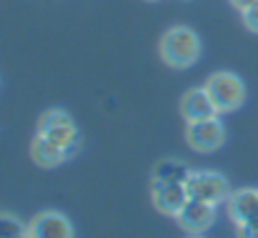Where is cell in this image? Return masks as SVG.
Returning <instances> with one entry per match:
<instances>
[{"label": "cell", "mask_w": 258, "mask_h": 238, "mask_svg": "<svg viewBox=\"0 0 258 238\" xmlns=\"http://www.w3.org/2000/svg\"><path fill=\"white\" fill-rule=\"evenodd\" d=\"M161 58L171 68H190L201 58V38L188 25H173L161 38Z\"/></svg>", "instance_id": "cell-1"}, {"label": "cell", "mask_w": 258, "mask_h": 238, "mask_svg": "<svg viewBox=\"0 0 258 238\" xmlns=\"http://www.w3.org/2000/svg\"><path fill=\"white\" fill-rule=\"evenodd\" d=\"M231 3H233V8H236V10H241V13H243V10H248L251 5H256L258 0H231Z\"/></svg>", "instance_id": "cell-16"}, {"label": "cell", "mask_w": 258, "mask_h": 238, "mask_svg": "<svg viewBox=\"0 0 258 238\" xmlns=\"http://www.w3.org/2000/svg\"><path fill=\"white\" fill-rule=\"evenodd\" d=\"M30 158L35 160L40 168H55V165H60V163L68 160V153H66L63 146H58L48 136L35 133V138L30 143Z\"/></svg>", "instance_id": "cell-11"}, {"label": "cell", "mask_w": 258, "mask_h": 238, "mask_svg": "<svg viewBox=\"0 0 258 238\" xmlns=\"http://www.w3.org/2000/svg\"><path fill=\"white\" fill-rule=\"evenodd\" d=\"M38 133H43V136H48L50 141H55L58 146H63L66 153H68V158H73V156L81 151L78 126H76V121H73L66 110H60V108H50V110H45V113L40 115V121H38Z\"/></svg>", "instance_id": "cell-2"}, {"label": "cell", "mask_w": 258, "mask_h": 238, "mask_svg": "<svg viewBox=\"0 0 258 238\" xmlns=\"http://www.w3.org/2000/svg\"><path fill=\"white\" fill-rule=\"evenodd\" d=\"M185 141L196 153H213L226 143V128L218 115L203 118V121H190L185 126Z\"/></svg>", "instance_id": "cell-5"}, {"label": "cell", "mask_w": 258, "mask_h": 238, "mask_svg": "<svg viewBox=\"0 0 258 238\" xmlns=\"http://www.w3.org/2000/svg\"><path fill=\"white\" fill-rule=\"evenodd\" d=\"M28 231L33 238H76L73 223L60 211H43L33 221H28Z\"/></svg>", "instance_id": "cell-8"}, {"label": "cell", "mask_w": 258, "mask_h": 238, "mask_svg": "<svg viewBox=\"0 0 258 238\" xmlns=\"http://www.w3.org/2000/svg\"><path fill=\"white\" fill-rule=\"evenodd\" d=\"M258 208V188H238L233 191L228 198H226V211H228V218L238 226L248 223L253 218Z\"/></svg>", "instance_id": "cell-10"}, {"label": "cell", "mask_w": 258, "mask_h": 238, "mask_svg": "<svg viewBox=\"0 0 258 238\" xmlns=\"http://www.w3.org/2000/svg\"><path fill=\"white\" fill-rule=\"evenodd\" d=\"M218 218V206L216 203H206V201H188L183 206V211L175 216L178 226L185 233H206Z\"/></svg>", "instance_id": "cell-7"}, {"label": "cell", "mask_w": 258, "mask_h": 238, "mask_svg": "<svg viewBox=\"0 0 258 238\" xmlns=\"http://www.w3.org/2000/svg\"><path fill=\"white\" fill-rule=\"evenodd\" d=\"M188 238H203V233H188Z\"/></svg>", "instance_id": "cell-17"}, {"label": "cell", "mask_w": 258, "mask_h": 238, "mask_svg": "<svg viewBox=\"0 0 258 238\" xmlns=\"http://www.w3.org/2000/svg\"><path fill=\"white\" fill-rule=\"evenodd\" d=\"M190 175V168L180 160H158L153 168V178L158 181H175V183H185Z\"/></svg>", "instance_id": "cell-12"}, {"label": "cell", "mask_w": 258, "mask_h": 238, "mask_svg": "<svg viewBox=\"0 0 258 238\" xmlns=\"http://www.w3.org/2000/svg\"><path fill=\"white\" fill-rule=\"evenodd\" d=\"M206 90L211 93L218 113H233L246 103V83L231 71H216L206 80Z\"/></svg>", "instance_id": "cell-3"}, {"label": "cell", "mask_w": 258, "mask_h": 238, "mask_svg": "<svg viewBox=\"0 0 258 238\" xmlns=\"http://www.w3.org/2000/svg\"><path fill=\"white\" fill-rule=\"evenodd\" d=\"M236 233H238V238H258V208L248 223H243V226L236 228Z\"/></svg>", "instance_id": "cell-14"}, {"label": "cell", "mask_w": 258, "mask_h": 238, "mask_svg": "<svg viewBox=\"0 0 258 238\" xmlns=\"http://www.w3.org/2000/svg\"><path fill=\"white\" fill-rule=\"evenodd\" d=\"M151 198H153V206L166 213V216H178L183 211V206L190 201L188 196V188L185 183H175V181H158L153 178L151 181Z\"/></svg>", "instance_id": "cell-6"}, {"label": "cell", "mask_w": 258, "mask_h": 238, "mask_svg": "<svg viewBox=\"0 0 258 238\" xmlns=\"http://www.w3.org/2000/svg\"><path fill=\"white\" fill-rule=\"evenodd\" d=\"M241 15H243L246 28H248V30H253V33H258V3L256 5H251L248 10H243Z\"/></svg>", "instance_id": "cell-15"}, {"label": "cell", "mask_w": 258, "mask_h": 238, "mask_svg": "<svg viewBox=\"0 0 258 238\" xmlns=\"http://www.w3.org/2000/svg\"><path fill=\"white\" fill-rule=\"evenodd\" d=\"M180 113H183V118H185L188 123H190V121H203V118L221 115L218 108H216V103H213V98H211V93L206 90V85H203V88H190V90L183 95V100H180Z\"/></svg>", "instance_id": "cell-9"}, {"label": "cell", "mask_w": 258, "mask_h": 238, "mask_svg": "<svg viewBox=\"0 0 258 238\" xmlns=\"http://www.w3.org/2000/svg\"><path fill=\"white\" fill-rule=\"evenodd\" d=\"M185 188L193 201H206V203H216V206H221L231 196L228 181L218 170H190Z\"/></svg>", "instance_id": "cell-4"}, {"label": "cell", "mask_w": 258, "mask_h": 238, "mask_svg": "<svg viewBox=\"0 0 258 238\" xmlns=\"http://www.w3.org/2000/svg\"><path fill=\"white\" fill-rule=\"evenodd\" d=\"M20 238H33V236H30V231H25V233H23Z\"/></svg>", "instance_id": "cell-18"}, {"label": "cell", "mask_w": 258, "mask_h": 238, "mask_svg": "<svg viewBox=\"0 0 258 238\" xmlns=\"http://www.w3.org/2000/svg\"><path fill=\"white\" fill-rule=\"evenodd\" d=\"M25 231H28V226L20 218H15L13 213L0 211V238H20Z\"/></svg>", "instance_id": "cell-13"}]
</instances>
